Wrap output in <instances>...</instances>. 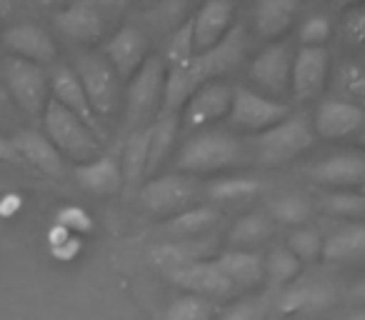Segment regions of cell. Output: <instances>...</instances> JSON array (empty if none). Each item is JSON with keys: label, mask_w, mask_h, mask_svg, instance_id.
I'll return each instance as SVG.
<instances>
[{"label": "cell", "mask_w": 365, "mask_h": 320, "mask_svg": "<svg viewBox=\"0 0 365 320\" xmlns=\"http://www.w3.org/2000/svg\"><path fill=\"white\" fill-rule=\"evenodd\" d=\"M101 56L110 63L123 83H128L148 61V36L138 26H120L101 48Z\"/></svg>", "instance_id": "cell-11"}, {"label": "cell", "mask_w": 365, "mask_h": 320, "mask_svg": "<svg viewBox=\"0 0 365 320\" xmlns=\"http://www.w3.org/2000/svg\"><path fill=\"white\" fill-rule=\"evenodd\" d=\"M315 140V130L305 115H288L273 125L270 130L255 135L253 155L265 168H280L290 160L300 158L305 150H310Z\"/></svg>", "instance_id": "cell-4"}, {"label": "cell", "mask_w": 365, "mask_h": 320, "mask_svg": "<svg viewBox=\"0 0 365 320\" xmlns=\"http://www.w3.org/2000/svg\"><path fill=\"white\" fill-rule=\"evenodd\" d=\"M300 16L298 0H260L253 11V23L260 38L270 43L285 41V33Z\"/></svg>", "instance_id": "cell-22"}, {"label": "cell", "mask_w": 365, "mask_h": 320, "mask_svg": "<svg viewBox=\"0 0 365 320\" xmlns=\"http://www.w3.org/2000/svg\"><path fill=\"white\" fill-rule=\"evenodd\" d=\"M200 185L195 178L182 173H160L155 178L145 180L140 190L143 208L155 218H175L185 210L198 205Z\"/></svg>", "instance_id": "cell-6"}, {"label": "cell", "mask_w": 365, "mask_h": 320, "mask_svg": "<svg viewBox=\"0 0 365 320\" xmlns=\"http://www.w3.org/2000/svg\"><path fill=\"white\" fill-rule=\"evenodd\" d=\"M3 86L8 98L23 113L43 118V110L51 103V76L46 73V68L21 58H8L3 66Z\"/></svg>", "instance_id": "cell-7"}, {"label": "cell", "mask_w": 365, "mask_h": 320, "mask_svg": "<svg viewBox=\"0 0 365 320\" xmlns=\"http://www.w3.org/2000/svg\"><path fill=\"white\" fill-rule=\"evenodd\" d=\"M230 105H233V86L225 81L205 83L203 88L188 98V103L180 110V130L185 133H198L205 130L213 123L228 118Z\"/></svg>", "instance_id": "cell-10"}, {"label": "cell", "mask_w": 365, "mask_h": 320, "mask_svg": "<svg viewBox=\"0 0 365 320\" xmlns=\"http://www.w3.org/2000/svg\"><path fill=\"white\" fill-rule=\"evenodd\" d=\"M8 105V93H6V86H0V110Z\"/></svg>", "instance_id": "cell-48"}, {"label": "cell", "mask_w": 365, "mask_h": 320, "mask_svg": "<svg viewBox=\"0 0 365 320\" xmlns=\"http://www.w3.org/2000/svg\"><path fill=\"white\" fill-rule=\"evenodd\" d=\"M220 308L210 300L195 298V295H180L168 305L163 320H215Z\"/></svg>", "instance_id": "cell-32"}, {"label": "cell", "mask_w": 365, "mask_h": 320, "mask_svg": "<svg viewBox=\"0 0 365 320\" xmlns=\"http://www.w3.org/2000/svg\"><path fill=\"white\" fill-rule=\"evenodd\" d=\"M51 98L58 103V105H63L66 110H71L73 115L81 118V120L86 123V125L103 140V125H101V120L96 118V113H93L86 91H83L81 81H78L76 71H73L71 66L53 68V73H51Z\"/></svg>", "instance_id": "cell-18"}, {"label": "cell", "mask_w": 365, "mask_h": 320, "mask_svg": "<svg viewBox=\"0 0 365 320\" xmlns=\"http://www.w3.org/2000/svg\"><path fill=\"white\" fill-rule=\"evenodd\" d=\"M23 208V198L18 193H6L0 198V218H13Z\"/></svg>", "instance_id": "cell-43"}, {"label": "cell", "mask_w": 365, "mask_h": 320, "mask_svg": "<svg viewBox=\"0 0 365 320\" xmlns=\"http://www.w3.org/2000/svg\"><path fill=\"white\" fill-rule=\"evenodd\" d=\"M56 223L63 225V228L73 235H83V233H91L93 230V218L88 215V210L78 208V205H68V208H63L61 213L56 215Z\"/></svg>", "instance_id": "cell-39"}, {"label": "cell", "mask_w": 365, "mask_h": 320, "mask_svg": "<svg viewBox=\"0 0 365 320\" xmlns=\"http://www.w3.org/2000/svg\"><path fill=\"white\" fill-rule=\"evenodd\" d=\"M220 220V213L210 205H195V208L185 210V213L170 218L163 230L168 235H173L175 240H195L203 238L208 230H213Z\"/></svg>", "instance_id": "cell-27"}, {"label": "cell", "mask_w": 365, "mask_h": 320, "mask_svg": "<svg viewBox=\"0 0 365 320\" xmlns=\"http://www.w3.org/2000/svg\"><path fill=\"white\" fill-rule=\"evenodd\" d=\"M215 263L235 290L258 288L265 280V258L255 250H225L215 255Z\"/></svg>", "instance_id": "cell-23"}, {"label": "cell", "mask_w": 365, "mask_h": 320, "mask_svg": "<svg viewBox=\"0 0 365 320\" xmlns=\"http://www.w3.org/2000/svg\"><path fill=\"white\" fill-rule=\"evenodd\" d=\"M73 71H76L98 120H108L115 115L123 100V81L110 68V63L101 53L83 51L76 56Z\"/></svg>", "instance_id": "cell-5"}, {"label": "cell", "mask_w": 365, "mask_h": 320, "mask_svg": "<svg viewBox=\"0 0 365 320\" xmlns=\"http://www.w3.org/2000/svg\"><path fill=\"white\" fill-rule=\"evenodd\" d=\"M168 68L163 56H148L140 71L125 83V125L133 130H143L155 123L165 96Z\"/></svg>", "instance_id": "cell-2"}, {"label": "cell", "mask_w": 365, "mask_h": 320, "mask_svg": "<svg viewBox=\"0 0 365 320\" xmlns=\"http://www.w3.org/2000/svg\"><path fill=\"white\" fill-rule=\"evenodd\" d=\"M325 238L313 228H298L290 233L288 245L285 248L300 260V263H310V260H318L323 255Z\"/></svg>", "instance_id": "cell-35"}, {"label": "cell", "mask_w": 365, "mask_h": 320, "mask_svg": "<svg viewBox=\"0 0 365 320\" xmlns=\"http://www.w3.org/2000/svg\"><path fill=\"white\" fill-rule=\"evenodd\" d=\"M360 190H363V195H365V185H363V188H360Z\"/></svg>", "instance_id": "cell-50"}, {"label": "cell", "mask_w": 365, "mask_h": 320, "mask_svg": "<svg viewBox=\"0 0 365 320\" xmlns=\"http://www.w3.org/2000/svg\"><path fill=\"white\" fill-rule=\"evenodd\" d=\"M76 180L93 195H115L123 188V173L118 158L101 155L91 163L76 165Z\"/></svg>", "instance_id": "cell-24"}, {"label": "cell", "mask_w": 365, "mask_h": 320, "mask_svg": "<svg viewBox=\"0 0 365 320\" xmlns=\"http://www.w3.org/2000/svg\"><path fill=\"white\" fill-rule=\"evenodd\" d=\"M0 160H6V163H21V158H18L13 143L3 135H0Z\"/></svg>", "instance_id": "cell-44"}, {"label": "cell", "mask_w": 365, "mask_h": 320, "mask_svg": "<svg viewBox=\"0 0 365 320\" xmlns=\"http://www.w3.org/2000/svg\"><path fill=\"white\" fill-rule=\"evenodd\" d=\"M245 160H248V150L240 138H235L228 130L205 128L182 143L173 168L175 173L195 178V175H210L235 168V165H243Z\"/></svg>", "instance_id": "cell-1"}, {"label": "cell", "mask_w": 365, "mask_h": 320, "mask_svg": "<svg viewBox=\"0 0 365 320\" xmlns=\"http://www.w3.org/2000/svg\"><path fill=\"white\" fill-rule=\"evenodd\" d=\"M265 318V305L258 300H238L223 308L215 320H263Z\"/></svg>", "instance_id": "cell-40"}, {"label": "cell", "mask_w": 365, "mask_h": 320, "mask_svg": "<svg viewBox=\"0 0 365 320\" xmlns=\"http://www.w3.org/2000/svg\"><path fill=\"white\" fill-rule=\"evenodd\" d=\"M330 18L325 13H310L298 28V41L303 48H325L330 38Z\"/></svg>", "instance_id": "cell-36"}, {"label": "cell", "mask_w": 365, "mask_h": 320, "mask_svg": "<svg viewBox=\"0 0 365 320\" xmlns=\"http://www.w3.org/2000/svg\"><path fill=\"white\" fill-rule=\"evenodd\" d=\"M43 128H46V138L56 145V150L76 165L91 163V160L103 155L101 138L81 118L73 115L63 105H58L53 98L43 110Z\"/></svg>", "instance_id": "cell-3"}, {"label": "cell", "mask_w": 365, "mask_h": 320, "mask_svg": "<svg viewBox=\"0 0 365 320\" xmlns=\"http://www.w3.org/2000/svg\"><path fill=\"white\" fill-rule=\"evenodd\" d=\"M270 218H273V223L303 225L310 218V205L300 195H280L270 203Z\"/></svg>", "instance_id": "cell-34"}, {"label": "cell", "mask_w": 365, "mask_h": 320, "mask_svg": "<svg viewBox=\"0 0 365 320\" xmlns=\"http://www.w3.org/2000/svg\"><path fill=\"white\" fill-rule=\"evenodd\" d=\"M120 173H123V185L133 188L140 180H145V168H148V128L143 130H133L128 135L125 145H123L120 155Z\"/></svg>", "instance_id": "cell-30"}, {"label": "cell", "mask_w": 365, "mask_h": 320, "mask_svg": "<svg viewBox=\"0 0 365 320\" xmlns=\"http://www.w3.org/2000/svg\"><path fill=\"white\" fill-rule=\"evenodd\" d=\"M363 128H365L363 105L340 100V98L323 100L313 118L315 135L325 138V140H345L350 135H360Z\"/></svg>", "instance_id": "cell-16"}, {"label": "cell", "mask_w": 365, "mask_h": 320, "mask_svg": "<svg viewBox=\"0 0 365 320\" xmlns=\"http://www.w3.org/2000/svg\"><path fill=\"white\" fill-rule=\"evenodd\" d=\"M190 21H193L195 56H203V53L213 51L235 28V3H230V0H210V3H203L190 16Z\"/></svg>", "instance_id": "cell-15"}, {"label": "cell", "mask_w": 365, "mask_h": 320, "mask_svg": "<svg viewBox=\"0 0 365 320\" xmlns=\"http://www.w3.org/2000/svg\"><path fill=\"white\" fill-rule=\"evenodd\" d=\"M333 303V290L325 288L318 283H308V285H293L283 293L278 303V313L280 315H305V313H315V310H323Z\"/></svg>", "instance_id": "cell-26"}, {"label": "cell", "mask_w": 365, "mask_h": 320, "mask_svg": "<svg viewBox=\"0 0 365 320\" xmlns=\"http://www.w3.org/2000/svg\"><path fill=\"white\" fill-rule=\"evenodd\" d=\"M3 46L6 51H11V58H21V61L36 63L41 68L53 66L58 61V46L53 36L36 23H16V26L6 28Z\"/></svg>", "instance_id": "cell-12"}, {"label": "cell", "mask_w": 365, "mask_h": 320, "mask_svg": "<svg viewBox=\"0 0 365 320\" xmlns=\"http://www.w3.org/2000/svg\"><path fill=\"white\" fill-rule=\"evenodd\" d=\"M81 238L78 235H71V238L66 240V243H61V245H56V248H51V253H53V258H58V260H63V263H68V260H73L78 253H81Z\"/></svg>", "instance_id": "cell-42"}, {"label": "cell", "mask_w": 365, "mask_h": 320, "mask_svg": "<svg viewBox=\"0 0 365 320\" xmlns=\"http://www.w3.org/2000/svg\"><path fill=\"white\" fill-rule=\"evenodd\" d=\"M13 148H16L18 158L31 163L33 168H38L41 173L61 178L66 173V158L56 150L51 140L46 138V133L38 130H21L16 133V138H11Z\"/></svg>", "instance_id": "cell-21"}, {"label": "cell", "mask_w": 365, "mask_h": 320, "mask_svg": "<svg viewBox=\"0 0 365 320\" xmlns=\"http://www.w3.org/2000/svg\"><path fill=\"white\" fill-rule=\"evenodd\" d=\"M275 225L273 218L265 213H248L243 218H238L233 223L228 233V245L230 250H253L258 245H263L265 240L273 235Z\"/></svg>", "instance_id": "cell-28"}, {"label": "cell", "mask_w": 365, "mask_h": 320, "mask_svg": "<svg viewBox=\"0 0 365 320\" xmlns=\"http://www.w3.org/2000/svg\"><path fill=\"white\" fill-rule=\"evenodd\" d=\"M358 143H360V145L365 148V128H363V130H360V135H358Z\"/></svg>", "instance_id": "cell-49"}, {"label": "cell", "mask_w": 365, "mask_h": 320, "mask_svg": "<svg viewBox=\"0 0 365 320\" xmlns=\"http://www.w3.org/2000/svg\"><path fill=\"white\" fill-rule=\"evenodd\" d=\"M338 88L343 93V100L348 103H365V68L355 66V63H345L338 71Z\"/></svg>", "instance_id": "cell-37"}, {"label": "cell", "mask_w": 365, "mask_h": 320, "mask_svg": "<svg viewBox=\"0 0 365 320\" xmlns=\"http://www.w3.org/2000/svg\"><path fill=\"white\" fill-rule=\"evenodd\" d=\"M178 133H180V118L178 115H158L155 123L148 128V168L145 180L160 175L163 165L168 163L173 148H175Z\"/></svg>", "instance_id": "cell-25"}, {"label": "cell", "mask_w": 365, "mask_h": 320, "mask_svg": "<svg viewBox=\"0 0 365 320\" xmlns=\"http://www.w3.org/2000/svg\"><path fill=\"white\" fill-rule=\"evenodd\" d=\"M345 320H365V308H360V310H355V313H350Z\"/></svg>", "instance_id": "cell-47"}, {"label": "cell", "mask_w": 365, "mask_h": 320, "mask_svg": "<svg viewBox=\"0 0 365 320\" xmlns=\"http://www.w3.org/2000/svg\"><path fill=\"white\" fill-rule=\"evenodd\" d=\"M300 270H303V263L288 248H273L265 258V280L273 288L290 285L300 275Z\"/></svg>", "instance_id": "cell-31"}, {"label": "cell", "mask_w": 365, "mask_h": 320, "mask_svg": "<svg viewBox=\"0 0 365 320\" xmlns=\"http://www.w3.org/2000/svg\"><path fill=\"white\" fill-rule=\"evenodd\" d=\"M345 36L350 38V43H365V6L355 8L345 16Z\"/></svg>", "instance_id": "cell-41"}, {"label": "cell", "mask_w": 365, "mask_h": 320, "mask_svg": "<svg viewBox=\"0 0 365 320\" xmlns=\"http://www.w3.org/2000/svg\"><path fill=\"white\" fill-rule=\"evenodd\" d=\"M260 193V183L255 178H220L208 185V195L218 203H238L250 200Z\"/></svg>", "instance_id": "cell-33"}, {"label": "cell", "mask_w": 365, "mask_h": 320, "mask_svg": "<svg viewBox=\"0 0 365 320\" xmlns=\"http://www.w3.org/2000/svg\"><path fill=\"white\" fill-rule=\"evenodd\" d=\"M353 295H355V300H360V303H365V280H363V283H360V285H355Z\"/></svg>", "instance_id": "cell-46"}, {"label": "cell", "mask_w": 365, "mask_h": 320, "mask_svg": "<svg viewBox=\"0 0 365 320\" xmlns=\"http://www.w3.org/2000/svg\"><path fill=\"white\" fill-rule=\"evenodd\" d=\"M288 115L290 108L285 103L273 100V98L253 91V88L233 86V105H230L228 120L238 130L260 135V133L278 125L280 120H285Z\"/></svg>", "instance_id": "cell-8"}, {"label": "cell", "mask_w": 365, "mask_h": 320, "mask_svg": "<svg viewBox=\"0 0 365 320\" xmlns=\"http://www.w3.org/2000/svg\"><path fill=\"white\" fill-rule=\"evenodd\" d=\"M330 56L325 48H295L293 73H290V93L298 100H313L328 86Z\"/></svg>", "instance_id": "cell-14"}, {"label": "cell", "mask_w": 365, "mask_h": 320, "mask_svg": "<svg viewBox=\"0 0 365 320\" xmlns=\"http://www.w3.org/2000/svg\"><path fill=\"white\" fill-rule=\"evenodd\" d=\"M168 280L185 290V295H195V298L210 300V303H215L220 298H230L235 293L233 283L223 275V270L218 268L215 258L200 260V263H193L188 268L168 273Z\"/></svg>", "instance_id": "cell-13"}, {"label": "cell", "mask_w": 365, "mask_h": 320, "mask_svg": "<svg viewBox=\"0 0 365 320\" xmlns=\"http://www.w3.org/2000/svg\"><path fill=\"white\" fill-rule=\"evenodd\" d=\"M295 48L290 41L268 43L248 68L250 81L255 83L258 93L280 100L290 93V73H293Z\"/></svg>", "instance_id": "cell-9"}, {"label": "cell", "mask_w": 365, "mask_h": 320, "mask_svg": "<svg viewBox=\"0 0 365 320\" xmlns=\"http://www.w3.org/2000/svg\"><path fill=\"white\" fill-rule=\"evenodd\" d=\"M56 28L78 46H96L106 36V16L96 3H73L56 13Z\"/></svg>", "instance_id": "cell-17"}, {"label": "cell", "mask_w": 365, "mask_h": 320, "mask_svg": "<svg viewBox=\"0 0 365 320\" xmlns=\"http://www.w3.org/2000/svg\"><path fill=\"white\" fill-rule=\"evenodd\" d=\"M323 258L335 260V263H350V260L365 258V225H345L335 230L330 238H325Z\"/></svg>", "instance_id": "cell-29"}, {"label": "cell", "mask_w": 365, "mask_h": 320, "mask_svg": "<svg viewBox=\"0 0 365 320\" xmlns=\"http://www.w3.org/2000/svg\"><path fill=\"white\" fill-rule=\"evenodd\" d=\"M11 13H13V3H8V0H0V26L11 18Z\"/></svg>", "instance_id": "cell-45"}, {"label": "cell", "mask_w": 365, "mask_h": 320, "mask_svg": "<svg viewBox=\"0 0 365 320\" xmlns=\"http://www.w3.org/2000/svg\"><path fill=\"white\" fill-rule=\"evenodd\" d=\"M150 258L163 273H175L180 268H188L200 260L215 258V240L213 238H195V240H168L150 248Z\"/></svg>", "instance_id": "cell-20"}, {"label": "cell", "mask_w": 365, "mask_h": 320, "mask_svg": "<svg viewBox=\"0 0 365 320\" xmlns=\"http://www.w3.org/2000/svg\"><path fill=\"white\" fill-rule=\"evenodd\" d=\"M310 178L328 188L348 190L363 188L365 185V155L363 153H335L330 158H323L308 170Z\"/></svg>", "instance_id": "cell-19"}, {"label": "cell", "mask_w": 365, "mask_h": 320, "mask_svg": "<svg viewBox=\"0 0 365 320\" xmlns=\"http://www.w3.org/2000/svg\"><path fill=\"white\" fill-rule=\"evenodd\" d=\"M330 213L335 215H343L348 220H355V218H365V195H353V193H335L325 200Z\"/></svg>", "instance_id": "cell-38"}]
</instances>
